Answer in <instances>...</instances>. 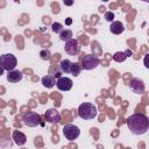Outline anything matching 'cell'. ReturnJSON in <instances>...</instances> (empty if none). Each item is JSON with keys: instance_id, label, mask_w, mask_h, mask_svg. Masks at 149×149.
<instances>
[{"instance_id": "30bf717a", "label": "cell", "mask_w": 149, "mask_h": 149, "mask_svg": "<svg viewBox=\"0 0 149 149\" xmlns=\"http://www.w3.org/2000/svg\"><path fill=\"white\" fill-rule=\"evenodd\" d=\"M72 80L68 77H59L57 80H56V86L59 91H70L72 88Z\"/></svg>"}, {"instance_id": "52a82bcc", "label": "cell", "mask_w": 149, "mask_h": 149, "mask_svg": "<svg viewBox=\"0 0 149 149\" xmlns=\"http://www.w3.org/2000/svg\"><path fill=\"white\" fill-rule=\"evenodd\" d=\"M80 42L76 38H71L70 41L65 42V45H64V51L70 55V56H76L80 52Z\"/></svg>"}, {"instance_id": "7a4b0ae2", "label": "cell", "mask_w": 149, "mask_h": 149, "mask_svg": "<svg viewBox=\"0 0 149 149\" xmlns=\"http://www.w3.org/2000/svg\"><path fill=\"white\" fill-rule=\"evenodd\" d=\"M78 115L83 120H92L97 116V107L92 102H83L78 107Z\"/></svg>"}, {"instance_id": "e0dca14e", "label": "cell", "mask_w": 149, "mask_h": 149, "mask_svg": "<svg viewBox=\"0 0 149 149\" xmlns=\"http://www.w3.org/2000/svg\"><path fill=\"white\" fill-rule=\"evenodd\" d=\"M80 71H81V65H80L78 62L72 63V65H71V70H70V73H71L73 77H77V76H79Z\"/></svg>"}, {"instance_id": "603a6c76", "label": "cell", "mask_w": 149, "mask_h": 149, "mask_svg": "<svg viewBox=\"0 0 149 149\" xmlns=\"http://www.w3.org/2000/svg\"><path fill=\"white\" fill-rule=\"evenodd\" d=\"M73 2L72 1H64V5H68V6H71Z\"/></svg>"}, {"instance_id": "d4e9b609", "label": "cell", "mask_w": 149, "mask_h": 149, "mask_svg": "<svg viewBox=\"0 0 149 149\" xmlns=\"http://www.w3.org/2000/svg\"><path fill=\"white\" fill-rule=\"evenodd\" d=\"M2 74H3V69L0 68V76H2Z\"/></svg>"}, {"instance_id": "6da1fadb", "label": "cell", "mask_w": 149, "mask_h": 149, "mask_svg": "<svg viewBox=\"0 0 149 149\" xmlns=\"http://www.w3.org/2000/svg\"><path fill=\"white\" fill-rule=\"evenodd\" d=\"M127 127L134 135H143L149 129V119L141 113H136L130 115L127 121Z\"/></svg>"}, {"instance_id": "5b68a950", "label": "cell", "mask_w": 149, "mask_h": 149, "mask_svg": "<svg viewBox=\"0 0 149 149\" xmlns=\"http://www.w3.org/2000/svg\"><path fill=\"white\" fill-rule=\"evenodd\" d=\"M23 123L27 127H36L41 123V116L34 111H28L23 114Z\"/></svg>"}, {"instance_id": "8fae6325", "label": "cell", "mask_w": 149, "mask_h": 149, "mask_svg": "<svg viewBox=\"0 0 149 149\" xmlns=\"http://www.w3.org/2000/svg\"><path fill=\"white\" fill-rule=\"evenodd\" d=\"M12 137H13L14 143L17 144V146H24L26 142H27V136L20 130H14Z\"/></svg>"}, {"instance_id": "4fadbf2b", "label": "cell", "mask_w": 149, "mask_h": 149, "mask_svg": "<svg viewBox=\"0 0 149 149\" xmlns=\"http://www.w3.org/2000/svg\"><path fill=\"white\" fill-rule=\"evenodd\" d=\"M109 30L112 34H115V35H120L121 33L125 31V27L123 24L120 22V21H113L109 26Z\"/></svg>"}, {"instance_id": "ba28073f", "label": "cell", "mask_w": 149, "mask_h": 149, "mask_svg": "<svg viewBox=\"0 0 149 149\" xmlns=\"http://www.w3.org/2000/svg\"><path fill=\"white\" fill-rule=\"evenodd\" d=\"M129 87H130V91H133L136 94H142L144 92V90H146V86H144L143 80L142 79H139V78L130 79Z\"/></svg>"}, {"instance_id": "cb8c5ba5", "label": "cell", "mask_w": 149, "mask_h": 149, "mask_svg": "<svg viewBox=\"0 0 149 149\" xmlns=\"http://www.w3.org/2000/svg\"><path fill=\"white\" fill-rule=\"evenodd\" d=\"M125 54H126V56L128 57V56H130V55H132V51H130V50H127V51H125Z\"/></svg>"}, {"instance_id": "ffe728a7", "label": "cell", "mask_w": 149, "mask_h": 149, "mask_svg": "<svg viewBox=\"0 0 149 149\" xmlns=\"http://www.w3.org/2000/svg\"><path fill=\"white\" fill-rule=\"evenodd\" d=\"M40 57H41L42 59H44V61L50 59V57H51V52H50L48 49H44V50H42V51L40 52Z\"/></svg>"}, {"instance_id": "2e32d148", "label": "cell", "mask_w": 149, "mask_h": 149, "mask_svg": "<svg viewBox=\"0 0 149 149\" xmlns=\"http://www.w3.org/2000/svg\"><path fill=\"white\" fill-rule=\"evenodd\" d=\"M72 38V31L70 29H63L61 33H59V40L63 41V42H68Z\"/></svg>"}, {"instance_id": "7c38bea8", "label": "cell", "mask_w": 149, "mask_h": 149, "mask_svg": "<svg viewBox=\"0 0 149 149\" xmlns=\"http://www.w3.org/2000/svg\"><path fill=\"white\" fill-rule=\"evenodd\" d=\"M22 77H23V74H22V72L19 71V70H12V71H9V72L7 73V80H8L9 83H13V84L21 81Z\"/></svg>"}, {"instance_id": "ac0fdd59", "label": "cell", "mask_w": 149, "mask_h": 149, "mask_svg": "<svg viewBox=\"0 0 149 149\" xmlns=\"http://www.w3.org/2000/svg\"><path fill=\"white\" fill-rule=\"evenodd\" d=\"M126 58H127V56H126V54H125L123 51H118V52H115V54L113 55V59H114L115 62H118V63L125 62Z\"/></svg>"}, {"instance_id": "9c48e42d", "label": "cell", "mask_w": 149, "mask_h": 149, "mask_svg": "<svg viewBox=\"0 0 149 149\" xmlns=\"http://www.w3.org/2000/svg\"><path fill=\"white\" fill-rule=\"evenodd\" d=\"M44 116H45V120L48 122L52 123V125L58 123L61 121V113L56 108H49V109H47Z\"/></svg>"}, {"instance_id": "3957f363", "label": "cell", "mask_w": 149, "mask_h": 149, "mask_svg": "<svg viewBox=\"0 0 149 149\" xmlns=\"http://www.w3.org/2000/svg\"><path fill=\"white\" fill-rule=\"evenodd\" d=\"M17 65V59L13 54H3L0 55V68L3 69V71H12L15 70Z\"/></svg>"}, {"instance_id": "44dd1931", "label": "cell", "mask_w": 149, "mask_h": 149, "mask_svg": "<svg viewBox=\"0 0 149 149\" xmlns=\"http://www.w3.org/2000/svg\"><path fill=\"white\" fill-rule=\"evenodd\" d=\"M105 19L108 22H113V20H114V13L113 12H106L105 13Z\"/></svg>"}, {"instance_id": "5bb4252c", "label": "cell", "mask_w": 149, "mask_h": 149, "mask_svg": "<svg viewBox=\"0 0 149 149\" xmlns=\"http://www.w3.org/2000/svg\"><path fill=\"white\" fill-rule=\"evenodd\" d=\"M41 81H42V85H43L44 87H47V88H51V87H54V86L56 85V79H55V77H54V76H50V74L44 76V77L41 79Z\"/></svg>"}, {"instance_id": "8992f818", "label": "cell", "mask_w": 149, "mask_h": 149, "mask_svg": "<svg viewBox=\"0 0 149 149\" xmlns=\"http://www.w3.org/2000/svg\"><path fill=\"white\" fill-rule=\"evenodd\" d=\"M99 65V58L94 54H88L84 56L81 61V69L84 70H93Z\"/></svg>"}, {"instance_id": "9a60e30c", "label": "cell", "mask_w": 149, "mask_h": 149, "mask_svg": "<svg viewBox=\"0 0 149 149\" xmlns=\"http://www.w3.org/2000/svg\"><path fill=\"white\" fill-rule=\"evenodd\" d=\"M71 65H72V62L70 59H63L59 63V69H61V71L63 73H70Z\"/></svg>"}, {"instance_id": "277c9868", "label": "cell", "mask_w": 149, "mask_h": 149, "mask_svg": "<svg viewBox=\"0 0 149 149\" xmlns=\"http://www.w3.org/2000/svg\"><path fill=\"white\" fill-rule=\"evenodd\" d=\"M63 135L68 141H74L79 137L80 135V129L76 125L72 123H66L63 127Z\"/></svg>"}, {"instance_id": "7402d4cb", "label": "cell", "mask_w": 149, "mask_h": 149, "mask_svg": "<svg viewBox=\"0 0 149 149\" xmlns=\"http://www.w3.org/2000/svg\"><path fill=\"white\" fill-rule=\"evenodd\" d=\"M65 23H66L68 26H69V24H71V23H72V20H71V17H68V19L65 20Z\"/></svg>"}, {"instance_id": "d6986e66", "label": "cell", "mask_w": 149, "mask_h": 149, "mask_svg": "<svg viewBox=\"0 0 149 149\" xmlns=\"http://www.w3.org/2000/svg\"><path fill=\"white\" fill-rule=\"evenodd\" d=\"M51 30H52L54 33H56V34H59V33L63 30V26H62L59 22H54V23L51 24Z\"/></svg>"}]
</instances>
